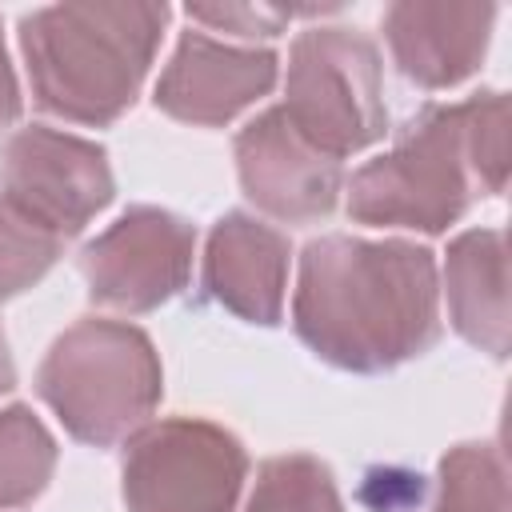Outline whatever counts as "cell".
<instances>
[{"label":"cell","mask_w":512,"mask_h":512,"mask_svg":"<svg viewBox=\"0 0 512 512\" xmlns=\"http://www.w3.org/2000/svg\"><path fill=\"white\" fill-rule=\"evenodd\" d=\"M292 332L320 364L356 376L420 360L444 332L436 252L404 236L308 240L296 264Z\"/></svg>","instance_id":"obj_1"},{"label":"cell","mask_w":512,"mask_h":512,"mask_svg":"<svg viewBox=\"0 0 512 512\" xmlns=\"http://www.w3.org/2000/svg\"><path fill=\"white\" fill-rule=\"evenodd\" d=\"M172 8L152 0H72L16 24L32 104L56 120L108 128L140 96Z\"/></svg>","instance_id":"obj_2"},{"label":"cell","mask_w":512,"mask_h":512,"mask_svg":"<svg viewBox=\"0 0 512 512\" xmlns=\"http://www.w3.org/2000/svg\"><path fill=\"white\" fill-rule=\"evenodd\" d=\"M36 396L88 448H116L140 432L164 396L152 336L128 320L80 316L44 352Z\"/></svg>","instance_id":"obj_3"},{"label":"cell","mask_w":512,"mask_h":512,"mask_svg":"<svg viewBox=\"0 0 512 512\" xmlns=\"http://www.w3.org/2000/svg\"><path fill=\"white\" fill-rule=\"evenodd\" d=\"M460 104H424L396 128L392 148L344 180V208L368 228L440 236L476 200Z\"/></svg>","instance_id":"obj_4"},{"label":"cell","mask_w":512,"mask_h":512,"mask_svg":"<svg viewBox=\"0 0 512 512\" xmlns=\"http://www.w3.org/2000/svg\"><path fill=\"white\" fill-rule=\"evenodd\" d=\"M280 108L308 144L340 164L384 140L388 104L376 40L348 24H312L296 32Z\"/></svg>","instance_id":"obj_5"},{"label":"cell","mask_w":512,"mask_h":512,"mask_svg":"<svg viewBox=\"0 0 512 512\" xmlns=\"http://www.w3.org/2000/svg\"><path fill=\"white\" fill-rule=\"evenodd\" d=\"M248 468L240 436L224 424L164 416L124 440L120 496L128 512H236Z\"/></svg>","instance_id":"obj_6"},{"label":"cell","mask_w":512,"mask_h":512,"mask_svg":"<svg viewBox=\"0 0 512 512\" xmlns=\"http://www.w3.org/2000/svg\"><path fill=\"white\" fill-rule=\"evenodd\" d=\"M116 196L104 144L48 124L16 128L0 148V200L60 244L80 236Z\"/></svg>","instance_id":"obj_7"},{"label":"cell","mask_w":512,"mask_h":512,"mask_svg":"<svg viewBox=\"0 0 512 512\" xmlns=\"http://www.w3.org/2000/svg\"><path fill=\"white\" fill-rule=\"evenodd\" d=\"M192 256V220L156 204H132L80 248V276L92 304L144 316L188 288Z\"/></svg>","instance_id":"obj_8"},{"label":"cell","mask_w":512,"mask_h":512,"mask_svg":"<svg viewBox=\"0 0 512 512\" xmlns=\"http://www.w3.org/2000/svg\"><path fill=\"white\" fill-rule=\"evenodd\" d=\"M236 176L256 212L280 224H316L328 220L344 192V164L308 144L284 116L280 104L248 120L236 140Z\"/></svg>","instance_id":"obj_9"},{"label":"cell","mask_w":512,"mask_h":512,"mask_svg":"<svg viewBox=\"0 0 512 512\" xmlns=\"http://www.w3.org/2000/svg\"><path fill=\"white\" fill-rule=\"evenodd\" d=\"M280 56L264 44H232L208 36L204 28L180 32L156 88L152 104L196 128H224L244 108L276 88Z\"/></svg>","instance_id":"obj_10"},{"label":"cell","mask_w":512,"mask_h":512,"mask_svg":"<svg viewBox=\"0 0 512 512\" xmlns=\"http://www.w3.org/2000/svg\"><path fill=\"white\" fill-rule=\"evenodd\" d=\"M288 268L292 244L276 224L252 212H224L204 240L200 288L236 320L276 328L284 320Z\"/></svg>","instance_id":"obj_11"},{"label":"cell","mask_w":512,"mask_h":512,"mask_svg":"<svg viewBox=\"0 0 512 512\" xmlns=\"http://www.w3.org/2000/svg\"><path fill=\"white\" fill-rule=\"evenodd\" d=\"M496 12V4L396 0L384 8L380 28L396 72L424 92H444L480 72Z\"/></svg>","instance_id":"obj_12"},{"label":"cell","mask_w":512,"mask_h":512,"mask_svg":"<svg viewBox=\"0 0 512 512\" xmlns=\"http://www.w3.org/2000/svg\"><path fill=\"white\" fill-rule=\"evenodd\" d=\"M440 296L448 300V320L460 340L508 356V240L504 228L460 232L440 264Z\"/></svg>","instance_id":"obj_13"},{"label":"cell","mask_w":512,"mask_h":512,"mask_svg":"<svg viewBox=\"0 0 512 512\" xmlns=\"http://www.w3.org/2000/svg\"><path fill=\"white\" fill-rule=\"evenodd\" d=\"M56 436L28 404L0 408V512L28 508L56 476Z\"/></svg>","instance_id":"obj_14"},{"label":"cell","mask_w":512,"mask_h":512,"mask_svg":"<svg viewBox=\"0 0 512 512\" xmlns=\"http://www.w3.org/2000/svg\"><path fill=\"white\" fill-rule=\"evenodd\" d=\"M420 512H508V468L496 440H464L440 456Z\"/></svg>","instance_id":"obj_15"},{"label":"cell","mask_w":512,"mask_h":512,"mask_svg":"<svg viewBox=\"0 0 512 512\" xmlns=\"http://www.w3.org/2000/svg\"><path fill=\"white\" fill-rule=\"evenodd\" d=\"M240 512H348V504L320 456L280 452L256 468Z\"/></svg>","instance_id":"obj_16"},{"label":"cell","mask_w":512,"mask_h":512,"mask_svg":"<svg viewBox=\"0 0 512 512\" xmlns=\"http://www.w3.org/2000/svg\"><path fill=\"white\" fill-rule=\"evenodd\" d=\"M464 112V148L480 196H500L508 176V96L488 88L460 100Z\"/></svg>","instance_id":"obj_17"},{"label":"cell","mask_w":512,"mask_h":512,"mask_svg":"<svg viewBox=\"0 0 512 512\" xmlns=\"http://www.w3.org/2000/svg\"><path fill=\"white\" fill-rule=\"evenodd\" d=\"M64 244L40 228H32L20 212L0 200V300H12L36 288L60 260Z\"/></svg>","instance_id":"obj_18"},{"label":"cell","mask_w":512,"mask_h":512,"mask_svg":"<svg viewBox=\"0 0 512 512\" xmlns=\"http://www.w3.org/2000/svg\"><path fill=\"white\" fill-rule=\"evenodd\" d=\"M184 12L208 36L212 32H224V36H232L240 44H256V40H272V36L288 32L292 20L328 16V12H340V8H324V4H296L292 8V4H236V0H216V4H188Z\"/></svg>","instance_id":"obj_19"},{"label":"cell","mask_w":512,"mask_h":512,"mask_svg":"<svg viewBox=\"0 0 512 512\" xmlns=\"http://www.w3.org/2000/svg\"><path fill=\"white\" fill-rule=\"evenodd\" d=\"M20 80H16V68H12V56H8V44H4V24H0V132H8L16 120H20Z\"/></svg>","instance_id":"obj_20"},{"label":"cell","mask_w":512,"mask_h":512,"mask_svg":"<svg viewBox=\"0 0 512 512\" xmlns=\"http://www.w3.org/2000/svg\"><path fill=\"white\" fill-rule=\"evenodd\" d=\"M12 384H16V364H12V352H8V336L0 328V396L12 392Z\"/></svg>","instance_id":"obj_21"}]
</instances>
